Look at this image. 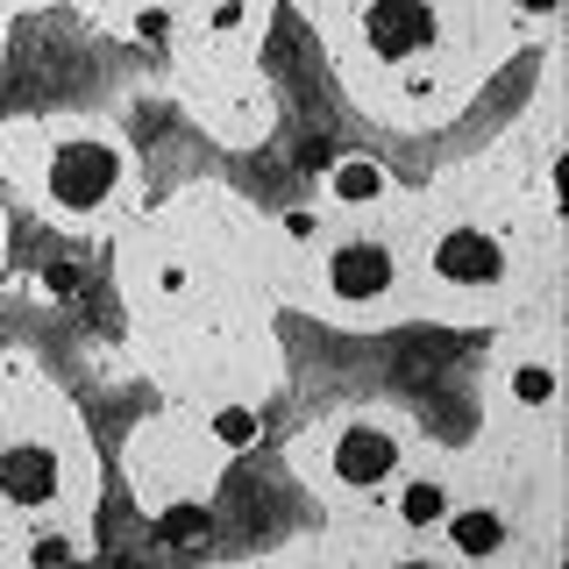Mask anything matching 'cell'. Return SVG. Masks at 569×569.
<instances>
[{
  "mask_svg": "<svg viewBox=\"0 0 569 569\" xmlns=\"http://www.w3.org/2000/svg\"><path fill=\"white\" fill-rule=\"evenodd\" d=\"M121 178V150L114 142H64L58 150V171H50V192H58V207H100L107 192H114Z\"/></svg>",
  "mask_w": 569,
  "mask_h": 569,
  "instance_id": "cell-1",
  "label": "cell"
},
{
  "mask_svg": "<svg viewBox=\"0 0 569 569\" xmlns=\"http://www.w3.org/2000/svg\"><path fill=\"white\" fill-rule=\"evenodd\" d=\"M363 36H370L378 58H413L427 36H435V0H370Z\"/></svg>",
  "mask_w": 569,
  "mask_h": 569,
  "instance_id": "cell-2",
  "label": "cell"
},
{
  "mask_svg": "<svg viewBox=\"0 0 569 569\" xmlns=\"http://www.w3.org/2000/svg\"><path fill=\"white\" fill-rule=\"evenodd\" d=\"M435 271L449 284H498L506 278V249H498L485 228H449L435 242Z\"/></svg>",
  "mask_w": 569,
  "mask_h": 569,
  "instance_id": "cell-3",
  "label": "cell"
},
{
  "mask_svg": "<svg viewBox=\"0 0 569 569\" xmlns=\"http://www.w3.org/2000/svg\"><path fill=\"white\" fill-rule=\"evenodd\" d=\"M391 278H399V263H391L385 242H342L328 257V284L342 299H378V292H391Z\"/></svg>",
  "mask_w": 569,
  "mask_h": 569,
  "instance_id": "cell-4",
  "label": "cell"
},
{
  "mask_svg": "<svg viewBox=\"0 0 569 569\" xmlns=\"http://www.w3.org/2000/svg\"><path fill=\"white\" fill-rule=\"evenodd\" d=\"M0 498H14V506H43V498H58V456H50L43 441L8 449V456H0Z\"/></svg>",
  "mask_w": 569,
  "mask_h": 569,
  "instance_id": "cell-5",
  "label": "cell"
},
{
  "mask_svg": "<svg viewBox=\"0 0 569 569\" xmlns=\"http://www.w3.org/2000/svg\"><path fill=\"white\" fill-rule=\"evenodd\" d=\"M342 485H378V477L399 470V441L385 427H342V456H335Z\"/></svg>",
  "mask_w": 569,
  "mask_h": 569,
  "instance_id": "cell-6",
  "label": "cell"
},
{
  "mask_svg": "<svg viewBox=\"0 0 569 569\" xmlns=\"http://www.w3.org/2000/svg\"><path fill=\"white\" fill-rule=\"evenodd\" d=\"M449 533H456V548L462 556H498L506 548V520H498L491 506H449Z\"/></svg>",
  "mask_w": 569,
  "mask_h": 569,
  "instance_id": "cell-7",
  "label": "cell"
},
{
  "mask_svg": "<svg viewBox=\"0 0 569 569\" xmlns=\"http://www.w3.org/2000/svg\"><path fill=\"white\" fill-rule=\"evenodd\" d=\"M328 186H335V200H356V207H363V200H378V192H385V171L370 164V157H349V164H335Z\"/></svg>",
  "mask_w": 569,
  "mask_h": 569,
  "instance_id": "cell-8",
  "label": "cell"
},
{
  "mask_svg": "<svg viewBox=\"0 0 569 569\" xmlns=\"http://www.w3.org/2000/svg\"><path fill=\"white\" fill-rule=\"evenodd\" d=\"M399 512H406V527H435L441 512H449V491H441L435 477H413V485L399 491Z\"/></svg>",
  "mask_w": 569,
  "mask_h": 569,
  "instance_id": "cell-9",
  "label": "cell"
},
{
  "mask_svg": "<svg viewBox=\"0 0 569 569\" xmlns=\"http://www.w3.org/2000/svg\"><path fill=\"white\" fill-rule=\"evenodd\" d=\"M512 391H520V406H548V399H556V370H548V363H520V370H512Z\"/></svg>",
  "mask_w": 569,
  "mask_h": 569,
  "instance_id": "cell-10",
  "label": "cell"
},
{
  "mask_svg": "<svg viewBox=\"0 0 569 569\" xmlns=\"http://www.w3.org/2000/svg\"><path fill=\"white\" fill-rule=\"evenodd\" d=\"M213 435H221L228 449H242V441H257V413H242V406H221V413H213Z\"/></svg>",
  "mask_w": 569,
  "mask_h": 569,
  "instance_id": "cell-11",
  "label": "cell"
},
{
  "mask_svg": "<svg viewBox=\"0 0 569 569\" xmlns=\"http://www.w3.org/2000/svg\"><path fill=\"white\" fill-rule=\"evenodd\" d=\"M200 527H207V520H200V512H192V506L178 512V520H164V533H178V541H192V533H200Z\"/></svg>",
  "mask_w": 569,
  "mask_h": 569,
  "instance_id": "cell-12",
  "label": "cell"
},
{
  "mask_svg": "<svg viewBox=\"0 0 569 569\" xmlns=\"http://www.w3.org/2000/svg\"><path fill=\"white\" fill-rule=\"evenodd\" d=\"M213 29H242V0H221V8H213Z\"/></svg>",
  "mask_w": 569,
  "mask_h": 569,
  "instance_id": "cell-13",
  "label": "cell"
},
{
  "mask_svg": "<svg viewBox=\"0 0 569 569\" xmlns=\"http://www.w3.org/2000/svg\"><path fill=\"white\" fill-rule=\"evenodd\" d=\"M64 556H71V548H64V541H43V548H36V569H58Z\"/></svg>",
  "mask_w": 569,
  "mask_h": 569,
  "instance_id": "cell-14",
  "label": "cell"
},
{
  "mask_svg": "<svg viewBox=\"0 0 569 569\" xmlns=\"http://www.w3.org/2000/svg\"><path fill=\"white\" fill-rule=\"evenodd\" d=\"M512 8H520V14H548V8H556V0H512Z\"/></svg>",
  "mask_w": 569,
  "mask_h": 569,
  "instance_id": "cell-15",
  "label": "cell"
},
{
  "mask_svg": "<svg viewBox=\"0 0 569 569\" xmlns=\"http://www.w3.org/2000/svg\"><path fill=\"white\" fill-rule=\"evenodd\" d=\"M399 569H441V562H427V556H413V562H399Z\"/></svg>",
  "mask_w": 569,
  "mask_h": 569,
  "instance_id": "cell-16",
  "label": "cell"
}]
</instances>
